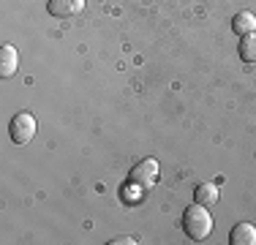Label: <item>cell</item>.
I'll use <instances>...</instances> for the list:
<instances>
[{
  "mask_svg": "<svg viewBox=\"0 0 256 245\" xmlns=\"http://www.w3.org/2000/svg\"><path fill=\"white\" fill-rule=\"evenodd\" d=\"M50 14L58 16V20H68V16H76L79 11L84 8V0H50Z\"/></svg>",
  "mask_w": 256,
  "mask_h": 245,
  "instance_id": "cell-4",
  "label": "cell"
},
{
  "mask_svg": "<svg viewBox=\"0 0 256 245\" xmlns=\"http://www.w3.org/2000/svg\"><path fill=\"white\" fill-rule=\"evenodd\" d=\"M33 136H36V118L33 114H28V112L14 114V120H11V139L16 144H28Z\"/></svg>",
  "mask_w": 256,
  "mask_h": 245,
  "instance_id": "cell-2",
  "label": "cell"
},
{
  "mask_svg": "<svg viewBox=\"0 0 256 245\" xmlns=\"http://www.w3.org/2000/svg\"><path fill=\"white\" fill-rule=\"evenodd\" d=\"M232 30H234L237 36L256 33V16L251 14V11H240V14H234V20H232Z\"/></svg>",
  "mask_w": 256,
  "mask_h": 245,
  "instance_id": "cell-7",
  "label": "cell"
},
{
  "mask_svg": "<svg viewBox=\"0 0 256 245\" xmlns=\"http://www.w3.org/2000/svg\"><path fill=\"white\" fill-rule=\"evenodd\" d=\"M182 229H186V234L191 237V240H204V237H210L212 216L207 212V207L199 204V202H194V204L182 212Z\"/></svg>",
  "mask_w": 256,
  "mask_h": 245,
  "instance_id": "cell-1",
  "label": "cell"
},
{
  "mask_svg": "<svg viewBox=\"0 0 256 245\" xmlns=\"http://www.w3.org/2000/svg\"><path fill=\"white\" fill-rule=\"evenodd\" d=\"M156 177H158V161L156 158H144V161H139L131 169V186L144 191V188H150L156 182Z\"/></svg>",
  "mask_w": 256,
  "mask_h": 245,
  "instance_id": "cell-3",
  "label": "cell"
},
{
  "mask_svg": "<svg viewBox=\"0 0 256 245\" xmlns=\"http://www.w3.org/2000/svg\"><path fill=\"white\" fill-rule=\"evenodd\" d=\"M16 68H20V54H16V49L11 44H3L0 46V76L3 79L14 76Z\"/></svg>",
  "mask_w": 256,
  "mask_h": 245,
  "instance_id": "cell-5",
  "label": "cell"
},
{
  "mask_svg": "<svg viewBox=\"0 0 256 245\" xmlns=\"http://www.w3.org/2000/svg\"><path fill=\"white\" fill-rule=\"evenodd\" d=\"M194 202H199V204L210 207L218 202V186H212V182H202V186H196V191H194Z\"/></svg>",
  "mask_w": 256,
  "mask_h": 245,
  "instance_id": "cell-9",
  "label": "cell"
},
{
  "mask_svg": "<svg viewBox=\"0 0 256 245\" xmlns=\"http://www.w3.org/2000/svg\"><path fill=\"white\" fill-rule=\"evenodd\" d=\"M242 63H256V33H246L240 36V44H237Z\"/></svg>",
  "mask_w": 256,
  "mask_h": 245,
  "instance_id": "cell-8",
  "label": "cell"
},
{
  "mask_svg": "<svg viewBox=\"0 0 256 245\" xmlns=\"http://www.w3.org/2000/svg\"><path fill=\"white\" fill-rule=\"evenodd\" d=\"M232 245H254L256 242V226L254 224H237L229 234Z\"/></svg>",
  "mask_w": 256,
  "mask_h": 245,
  "instance_id": "cell-6",
  "label": "cell"
}]
</instances>
